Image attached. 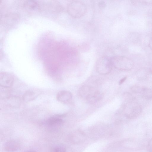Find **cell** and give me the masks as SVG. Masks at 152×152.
Instances as JSON below:
<instances>
[{"label": "cell", "instance_id": "6da1fadb", "mask_svg": "<svg viewBox=\"0 0 152 152\" xmlns=\"http://www.w3.org/2000/svg\"><path fill=\"white\" fill-rule=\"evenodd\" d=\"M80 96L90 104L96 103L102 100V94L92 87L87 85L83 86L79 90Z\"/></svg>", "mask_w": 152, "mask_h": 152}, {"label": "cell", "instance_id": "7a4b0ae2", "mask_svg": "<svg viewBox=\"0 0 152 152\" xmlns=\"http://www.w3.org/2000/svg\"><path fill=\"white\" fill-rule=\"evenodd\" d=\"M142 111L141 105L133 98L129 99L123 105V113L126 117L129 119L137 118Z\"/></svg>", "mask_w": 152, "mask_h": 152}, {"label": "cell", "instance_id": "3957f363", "mask_svg": "<svg viewBox=\"0 0 152 152\" xmlns=\"http://www.w3.org/2000/svg\"><path fill=\"white\" fill-rule=\"evenodd\" d=\"M86 5L80 1H72L69 3L67 7V11L69 14L75 18L83 16L86 14Z\"/></svg>", "mask_w": 152, "mask_h": 152}, {"label": "cell", "instance_id": "277c9868", "mask_svg": "<svg viewBox=\"0 0 152 152\" xmlns=\"http://www.w3.org/2000/svg\"><path fill=\"white\" fill-rule=\"evenodd\" d=\"M112 66L121 70H130L134 66L133 61L130 58L124 56H117L110 58Z\"/></svg>", "mask_w": 152, "mask_h": 152}, {"label": "cell", "instance_id": "5b68a950", "mask_svg": "<svg viewBox=\"0 0 152 152\" xmlns=\"http://www.w3.org/2000/svg\"><path fill=\"white\" fill-rule=\"evenodd\" d=\"M112 67L110 58L105 56L99 57L96 63V70L101 75L108 74L111 71Z\"/></svg>", "mask_w": 152, "mask_h": 152}, {"label": "cell", "instance_id": "8992f818", "mask_svg": "<svg viewBox=\"0 0 152 152\" xmlns=\"http://www.w3.org/2000/svg\"><path fill=\"white\" fill-rule=\"evenodd\" d=\"M14 77L10 73L2 72L0 74V85L4 88H8L12 86Z\"/></svg>", "mask_w": 152, "mask_h": 152}, {"label": "cell", "instance_id": "52a82bcc", "mask_svg": "<svg viewBox=\"0 0 152 152\" xmlns=\"http://www.w3.org/2000/svg\"><path fill=\"white\" fill-rule=\"evenodd\" d=\"M41 94L40 90L30 89L26 91L23 96V100L25 102L32 101L37 98Z\"/></svg>", "mask_w": 152, "mask_h": 152}, {"label": "cell", "instance_id": "ba28073f", "mask_svg": "<svg viewBox=\"0 0 152 152\" xmlns=\"http://www.w3.org/2000/svg\"><path fill=\"white\" fill-rule=\"evenodd\" d=\"M20 144L17 140H11L7 141L4 145V149L7 152H14L20 148Z\"/></svg>", "mask_w": 152, "mask_h": 152}, {"label": "cell", "instance_id": "9c48e42d", "mask_svg": "<svg viewBox=\"0 0 152 152\" xmlns=\"http://www.w3.org/2000/svg\"><path fill=\"white\" fill-rule=\"evenodd\" d=\"M62 115H56L48 118L46 121L47 125L50 127H56L61 126L64 123L61 118Z\"/></svg>", "mask_w": 152, "mask_h": 152}, {"label": "cell", "instance_id": "30bf717a", "mask_svg": "<svg viewBox=\"0 0 152 152\" xmlns=\"http://www.w3.org/2000/svg\"><path fill=\"white\" fill-rule=\"evenodd\" d=\"M72 97V93L66 90H62L59 91L56 96L57 100L62 103L68 102Z\"/></svg>", "mask_w": 152, "mask_h": 152}, {"label": "cell", "instance_id": "8fae6325", "mask_svg": "<svg viewBox=\"0 0 152 152\" xmlns=\"http://www.w3.org/2000/svg\"><path fill=\"white\" fill-rule=\"evenodd\" d=\"M140 94L146 99H152V90L148 88L142 87Z\"/></svg>", "mask_w": 152, "mask_h": 152}, {"label": "cell", "instance_id": "7c38bea8", "mask_svg": "<svg viewBox=\"0 0 152 152\" xmlns=\"http://www.w3.org/2000/svg\"><path fill=\"white\" fill-rule=\"evenodd\" d=\"M142 86L137 85H134L131 88V90L132 92L136 94H140Z\"/></svg>", "mask_w": 152, "mask_h": 152}, {"label": "cell", "instance_id": "4fadbf2b", "mask_svg": "<svg viewBox=\"0 0 152 152\" xmlns=\"http://www.w3.org/2000/svg\"><path fill=\"white\" fill-rule=\"evenodd\" d=\"M51 152H66L65 148L61 146H57L53 148Z\"/></svg>", "mask_w": 152, "mask_h": 152}, {"label": "cell", "instance_id": "5bb4252c", "mask_svg": "<svg viewBox=\"0 0 152 152\" xmlns=\"http://www.w3.org/2000/svg\"><path fill=\"white\" fill-rule=\"evenodd\" d=\"M147 149L148 152H152V139L148 142L147 145Z\"/></svg>", "mask_w": 152, "mask_h": 152}, {"label": "cell", "instance_id": "9a60e30c", "mask_svg": "<svg viewBox=\"0 0 152 152\" xmlns=\"http://www.w3.org/2000/svg\"><path fill=\"white\" fill-rule=\"evenodd\" d=\"M105 5L103 1H100L98 3V6L100 9H104L105 7Z\"/></svg>", "mask_w": 152, "mask_h": 152}, {"label": "cell", "instance_id": "2e32d148", "mask_svg": "<svg viewBox=\"0 0 152 152\" xmlns=\"http://www.w3.org/2000/svg\"><path fill=\"white\" fill-rule=\"evenodd\" d=\"M127 77V76H125L121 79L119 81V84L121 85L126 80Z\"/></svg>", "mask_w": 152, "mask_h": 152}, {"label": "cell", "instance_id": "e0dca14e", "mask_svg": "<svg viewBox=\"0 0 152 152\" xmlns=\"http://www.w3.org/2000/svg\"><path fill=\"white\" fill-rule=\"evenodd\" d=\"M148 46L152 50V37L150 39L148 43Z\"/></svg>", "mask_w": 152, "mask_h": 152}, {"label": "cell", "instance_id": "ac0fdd59", "mask_svg": "<svg viewBox=\"0 0 152 152\" xmlns=\"http://www.w3.org/2000/svg\"><path fill=\"white\" fill-rule=\"evenodd\" d=\"M150 71L152 73V65L150 69Z\"/></svg>", "mask_w": 152, "mask_h": 152}, {"label": "cell", "instance_id": "d6986e66", "mask_svg": "<svg viewBox=\"0 0 152 152\" xmlns=\"http://www.w3.org/2000/svg\"><path fill=\"white\" fill-rule=\"evenodd\" d=\"M34 152L33 151H28V152Z\"/></svg>", "mask_w": 152, "mask_h": 152}]
</instances>
